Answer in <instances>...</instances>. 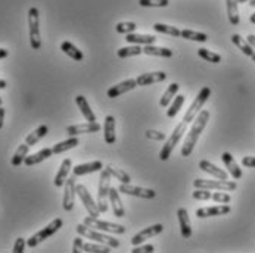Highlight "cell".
Returning a JSON list of instances; mask_svg holds the SVG:
<instances>
[{"instance_id": "6da1fadb", "label": "cell", "mask_w": 255, "mask_h": 253, "mask_svg": "<svg viewBox=\"0 0 255 253\" xmlns=\"http://www.w3.org/2000/svg\"><path fill=\"white\" fill-rule=\"evenodd\" d=\"M208 121H210V112H208V110H201V112L198 113V116L193 119V124H192V127H190V130H189V133H187V136H186L184 143H183L182 156H184V158L190 156V153L193 152V149H195V145H196L199 136H201L202 131L205 130Z\"/></svg>"}, {"instance_id": "7a4b0ae2", "label": "cell", "mask_w": 255, "mask_h": 253, "mask_svg": "<svg viewBox=\"0 0 255 253\" xmlns=\"http://www.w3.org/2000/svg\"><path fill=\"white\" fill-rule=\"evenodd\" d=\"M77 233H78L81 237H84V239H90V240H93V242H98V243H102V245H108L112 249H117V248L120 246V242H118L117 239H114L112 236L105 234L104 231H99V230L96 231L95 228L86 225L84 222L77 225Z\"/></svg>"}, {"instance_id": "3957f363", "label": "cell", "mask_w": 255, "mask_h": 253, "mask_svg": "<svg viewBox=\"0 0 255 253\" xmlns=\"http://www.w3.org/2000/svg\"><path fill=\"white\" fill-rule=\"evenodd\" d=\"M64 225V221L61 218L53 219L50 224H47L43 230L37 231L36 234H33L28 240H27V246L28 248H36L41 242H44L46 239H49L50 236H53L58 230H61V227Z\"/></svg>"}, {"instance_id": "277c9868", "label": "cell", "mask_w": 255, "mask_h": 253, "mask_svg": "<svg viewBox=\"0 0 255 253\" xmlns=\"http://www.w3.org/2000/svg\"><path fill=\"white\" fill-rule=\"evenodd\" d=\"M186 122H180V124H177L176 125V128H174V131L171 133V136L167 139V142H165V145L162 146V149H161V152H159V159L161 161H168V158L171 156V153H173V150H174V147L176 145L180 142V139L183 137V134L186 133Z\"/></svg>"}, {"instance_id": "5b68a950", "label": "cell", "mask_w": 255, "mask_h": 253, "mask_svg": "<svg viewBox=\"0 0 255 253\" xmlns=\"http://www.w3.org/2000/svg\"><path fill=\"white\" fill-rule=\"evenodd\" d=\"M210 96H211V88H210V87H204V88L198 93V96L195 97V100L192 102V105L189 106L187 112L184 113L183 122H186V124L193 122V119L198 116V113L201 112V109L205 105V102L208 100Z\"/></svg>"}, {"instance_id": "8992f818", "label": "cell", "mask_w": 255, "mask_h": 253, "mask_svg": "<svg viewBox=\"0 0 255 253\" xmlns=\"http://www.w3.org/2000/svg\"><path fill=\"white\" fill-rule=\"evenodd\" d=\"M111 175L107 169L101 171V182H99V188H98V206L101 214L108 211V197H110V190H111Z\"/></svg>"}, {"instance_id": "52a82bcc", "label": "cell", "mask_w": 255, "mask_h": 253, "mask_svg": "<svg viewBox=\"0 0 255 253\" xmlns=\"http://www.w3.org/2000/svg\"><path fill=\"white\" fill-rule=\"evenodd\" d=\"M28 30H30V44L34 50L41 47L40 37V15L37 7H30L28 10Z\"/></svg>"}, {"instance_id": "ba28073f", "label": "cell", "mask_w": 255, "mask_h": 253, "mask_svg": "<svg viewBox=\"0 0 255 253\" xmlns=\"http://www.w3.org/2000/svg\"><path fill=\"white\" fill-rule=\"evenodd\" d=\"M84 224L92 227V228H95V230L104 231V233H111V234H124L126 233V227L124 225L108 222V221H102V219H99V218L96 217L84 218Z\"/></svg>"}, {"instance_id": "9c48e42d", "label": "cell", "mask_w": 255, "mask_h": 253, "mask_svg": "<svg viewBox=\"0 0 255 253\" xmlns=\"http://www.w3.org/2000/svg\"><path fill=\"white\" fill-rule=\"evenodd\" d=\"M195 188H208V190H221V191H235L238 184L235 181L229 180H202L196 178L193 181Z\"/></svg>"}, {"instance_id": "30bf717a", "label": "cell", "mask_w": 255, "mask_h": 253, "mask_svg": "<svg viewBox=\"0 0 255 253\" xmlns=\"http://www.w3.org/2000/svg\"><path fill=\"white\" fill-rule=\"evenodd\" d=\"M75 190H77L78 197L81 199V203H83V205H84V208L87 209L89 215H90V217H96V218L99 217V215H101V211H99L98 202H95V200H93V197H92V194L89 193V190H87L83 184H77Z\"/></svg>"}, {"instance_id": "8fae6325", "label": "cell", "mask_w": 255, "mask_h": 253, "mask_svg": "<svg viewBox=\"0 0 255 253\" xmlns=\"http://www.w3.org/2000/svg\"><path fill=\"white\" fill-rule=\"evenodd\" d=\"M118 191L123 194H127V196H136V197H142V199H153L156 196V193L153 190L131 185L130 182H121L118 187Z\"/></svg>"}, {"instance_id": "7c38bea8", "label": "cell", "mask_w": 255, "mask_h": 253, "mask_svg": "<svg viewBox=\"0 0 255 253\" xmlns=\"http://www.w3.org/2000/svg\"><path fill=\"white\" fill-rule=\"evenodd\" d=\"M164 231V225L162 224H155V225H150V227H146L145 230L139 231L136 236H133L131 239V245L133 246H139L140 243L146 242L147 239L153 237V236H158Z\"/></svg>"}, {"instance_id": "4fadbf2b", "label": "cell", "mask_w": 255, "mask_h": 253, "mask_svg": "<svg viewBox=\"0 0 255 253\" xmlns=\"http://www.w3.org/2000/svg\"><path fill=\"white\" fill-rule=\"evenodd\" d=\"M101 124L98 122H84V124H77V125H70L67 127V134L70 137L80 136V134H90V133H98L101 131Z\"/></svg>"}, {"instance_id": "5bb4252c", "label": "cell", "mask_w": 255, "mask_h": 253, "mask_svg": "<svg viewBox=\"0 0 255 253\" xmlns=\"http://www.w3.org/2000/svg\"><path fill=\"white\" fill-rule=\"evenodd\" d=\"M77 184H75V175L70 177L68 180L65 181V190H64V202H62V206L67 212L73 211L74 208V200H75V194H77V190H75Z\"/></svg>"}, {"instance_id": "9a60e30c", "label": "cell", "mask_w": 255, "mask_h": 253, "mask_svg": "<svg viewBox=\"0 0 255 253\" xmlns=\"http://www.w3.org/2000/svg\"><path fill=\"white\" fill-rule=\"evenodd\" d=\"M104 169V164L101 161H93V162H87V164H80L73 167V174L75 177H81V175H87V174H93V172H99Z\"/></svg>"}, {"instance_id": "2e32d148", "label": "cell", "mask_w": 255, "mask_h": 253, "mask_svg": "<svg viewBox=\"0 0 255 253\" xmlns=\"http://www.w3.org/2000/svg\"><path fill=\"white\" fill-rule=\"evenodd\" d=\"M230 206L227 203H223L219 206H210V208H199L196 209V217L198 218H210L220 217V215H227L230 214Z\"/></svg>"}, {"instance_id": "e0dca14e", "label": "cell", "mask_w": 255, "mask_h": 253, "mask_svg": "<svg viewBox=\"0 0 255 253\" xmlns=\"http://www.w3.org/2000/svg\"><path fill=\"white\" fill-rule=\"evenodd\" d=\"M134 87H137V81L130 78V80H126V81H123V83H120V84L111 87L107 94H108L110 99H115V97H120L121 94H124V93L133 90Z\"/></svg>"}, {"instance_id": "ac0fdd59", "label": "cell", "mask_w": 255, "mask_h": 253, "mask_svg": "<svg viewBox=\"0 0 255 253\" xmlns=\"http://www.w3.org/2000/svg\"><path fill=\"white\" fill-rule=\"evenodd\" d=\"M70 171H73V162H71L70 158H67V159L62 161V164H61V167H59V169H58V172H56V175H55L53 184H55L56 187L65 185V181L68 180Z\"/></svg>"}, {"instance_id": "d6986e66", "label": "cell", "mask_w": 255, "mask_h": 253, "mask_svg": "<svg viewBox=\"0 0 255 253\" xmlns=\"http://www.w3.org/2000/svg\"><path fill=\"white\" fill-rule=\"evenodd\" d=\"M221 161H223V164L226 165L227 171L230 172V175H232L235 180L242 178V169L239 168V165L236 164L235 158H233L229 152H224V153L221 155Z\"/></svg>"}, {"instance_id": "ffe728a7", "label": "cell", "mask_w": 255, "mask_h": 253, "mask_svg": "<svg viewBox=\"0 0 255 253\" xmlns=\"http://www.w3.org/2000/svg\"><path fill=\"white\" fill-rule=\"evenodd\" d=\"M165 80H167V74L162 73V71L142 74V75H139V77L136 78L137 85H150V84L161 83V81H165Z\"/></svg>"}, {"instance_id": "44dd1931", "label": "cell", "mask_w": 255, "mask_h": 253, "mask_svg": "<svg viewBox=\"0 0 255 253\" xmlns=\"http://www.w3.org/2000/svg\"><path fill=\"white\" fill-rule=\"evenodd\" d=\"M52 155H53V150L49 149V147H46V149H41V150H38V152L33 153V155H27L24 164H25L27 167H33V165H37V164H40V162L49 159Z\"/></svg>"}, {"instance_id": "7402d4cb", "label": "cell", "mask_w": 255, "mask_h": 253, "mask_svg": "<svg viewBox=\"0 0 255 253\" xmlns=\"http://www.w3.org/2000/svg\"><path fill=\"white\" fill-rule=\"evenodd\" d=\"M199 168H201L202 171H205V172L211 174L213 177L219 178V180H229L227 172H226L224 169L219 168L217 165L211 164L210 161H201V162H199Z\"/></svg>"}, {"instance_id": "603a6c76", "label": "cell", "mask_w": 255, "mask_h": 253, "mask_svg": "<svg viewBox=\"0 0 255 253\" xmlns=\"http://www.w3.org/2000/svg\"><path fill=\"white\" fill-rule=\"evenodd\" d=\"M177 218H179V224H180V233L184 239H190L192 237V225H190V219L189 214L184 208H180L177 211Z\"/></svg>"}, {"instance_id": "cb8c5ba5", "label": "cell", "mask_w": 255, "mask_h": 253, "mask_svg": "<svg viewBox=\"0 0 255 253\" xmlns=\"http://www.w3.org/2000/svg\"><path fill=\"white\" fill-rule=\"evenodd\" d=\"M110 200L111 205H112V211H114V215L117 218H123L126 215V211H124V206L121 203V199H120V191L114 187H111L110 190Z\"/></svg>"}, {"instance_id": "d4e9b609", "label": "cell", "mask_w": 255, "mask_h": 253, "mask_svg": "<svg viewBox=\"0 0 255 253\" xmlns=\"http://www.w3.org/2000/svg\"><path fill=\"white\" fill-rule=\"evenodd\" d=\"M75 103H77L78 109L81 110V113H83V116L86 118V121H89V122H96V115H95L93 110L90 109V105H89V102L86 100L84 96L78 94V96L75 97Z\"/></svg>"}, {"instance_id": "484cf974", "label": "cell", "mask_w": 255, "mask_h": 253, "mask_svg": "<svg viewBox=\"0 0 255 253\" xmlns=\"http://www.w3.org/2000/svg\"><path fill=\"white\" fill-rule=\"evenodd\" d=\"M226 7H227V18L232 25H238L241 18H239V1L238 0H226Z\"/></svg>"}, {"instance_id": "4316f807", "label": "cell", "mask_w": 255, "mask_h": 253, "mask_svg": "<svg viewBox=\"0 0 255 253\" xmlns=\"http://www.w3.org/2000/svg\"><path fill=\"white\" fill-rule=\"evenodd\" d=\"M104 131H105V142H107V145H114L115 140H117V136H115V118L112 115H108L105 118Z\"/></svg>"}, {"instance_id": "83f0119b", "label": "cell", "mask_w": 255, "mask_h": 253, "mask_svg": "<svg viewBox=\"0 0 255 253\" xmlns=\"http://www.w3.org/2000/svg\"><path fill=\"white\" fill-rule=\"evenodd\" d=\"M232 43L244 53V55H247V56H253L255 52H254V47L248 43V40H245L244 37H241L239 34H233L232 36Z\"/></svg>"}, {"instance_id": "f1b7e54d", "label": "cell", "mask_w": 255, "mask_h": 253, "mask_svg": "<svg viewBox=\"0 0 255 253\" xmlns=\"http://www.w3.org/2000/svg\"><path fill=\"white\" fill-rule=\"evenodd\" d=\"M143 53L147 56H159V58H171L173 56V50L167 49V47H158L153 44H146L143 47Z\"/></svg>"}, {"instance_id": "f546056e", "label": "cell", "mask_w": 255, "mask_h": 253, "mask_svg": "<svg viewBox=\"0 0 255 253\" xmlns=\"http://www.w3.org/2000/svg\"><path fill=\"white\" fill-rule=\"evenodd\" d=\"M61 50H62L67 56H70L71 59L77 61V62L83 61V58H84L83 52H81L78 47H75L73 43H70V41H64V43L61 44Z\"/></svg>"}, {"instance_id": "4dcf8cb0", "label": "cell", "mask_w": 255, "mask_h": 253, "mask_svg": "<svg viewBox=\"0 0 255 253\" xmlns=\"http://www.w3.org/2000/svg\"><path fill=\"white\" fill-rule=\"evenodd\" d=\"M179 88H180V85H179L177 83H171V84L168 85V88L164 91V94H162V97H161V100H159V105H161L162 108H167V106L171 103L173 97L177 96Z\"/></svg>"}, {"instance_id": "1f68e13d", "label": "cell", "mask_w": 255, "mask_h": 253, "mask_svg": "<svg viewBox=\"0 0 255 253\" xmlns=\"http://www.w3.org/2000/svg\"><path fill=\"white\" fill-rule=\"evenodd\" d=\"M47 131H49L47 125H40V127H37L33 133H30V134L25 137V143L30 146V147L37 145V143H38V142H40V140L47 134Z\"/></svg>"}, {"instance_id": "d6a6232c", "label": "cell", "mask_w": 255, "mask_h": 253, "mask_svg": "<svg viewBox=\"0 0 255 253\" xmlns=\"http://www.w3.org/2000/svg\"><path fill=\"white\" fill-rule=\"evenodd\" d=\"M78 145H80V140L77 139V136H74V137H70L68 140H64V142L56 143V145L52 147V150H53L55 155H59V153H64V152H67L70 149L77 147Z\"/></svg>"}, {"instance_id": "836d02e7", "label": "cell", "mask_w": 255, "mask_h": 253, "mask_svg": "<svg viewBox=\"0 0 255 253\" xmlns=\"http://www.w3.org/2000/svg\"><path fill=\"white\" fill-rule=\"evenodd\" d=\"M127 43H131V44H153L156 41V37L149 36V34H134V33H130L126 37Z\"/></svg>"}, {"instance_id": "e575fe53", "label": "cell", "mask_w": 255, "mask_h": 253, "mask_svg": "<svg viewBox=\"0 0 255 253\" xmlns=\"http://www.w3.org/2000/svg\"><path fill=\"white\" fill-rule=\"evenodd\" d=\"M28 150H30V146L27 145V143L19 145V147L16 149V152H15L13 156H12V161H10L12 167L16 168V167L22 165V162L25 161V158H27V155H28Z\"/></svg>"}, {"instance_id": "d590c367", "label": "cell", "mask_w": 255, "mask_h": 253, "mask_svg": "<svg viewBox=\"0 0 255 253\" xmlns=\"http://www.w3.org/2000/svg\"><path fill=\"white\" fill-rule=\"evenodd\" d=\"M143 53V49L140 47V44H133V46H127V47H121L117 50L118 58L126 59V58H131V56H137Z\"/></svg>"}, {"instance_id": "8d00e7d4", "label": "cell", "mask_w": 255, "mask_h": 253, "mask_svg": "<svg viewBox=\"0 0 255 253\" xmlns=\"http://www.w3.org/2000/svg\"><path fill=\"white\" fill-rule=\"evenodd\" d=\"M153 30H155L156 33H161V34H168V36H171V37L182 36V31H180L177 27L167 25V24H161V22H156V24H153Z\"/></svg>"}, {"instance_id": "74e56055", "label": "cell", "mask_w": 255, "mask_h": 253, "mask_svg": "<svg viewBox=\"0 0 255 253\" xmlns=\"http://www.w3.org/2000/svg\"><path fill=\"white\" fill-rule=\"evenodd\" d=\"M105 169L110 172L114 178H117V180L120 181V182H130V181H131L130 175H128L126 171H123L121 168H117V167H114V165H107Z\"/></svg>"}, {"instance_id": "f35d334b", "label": "cell", "mask_w": 255, "mask_h": 253, "mask_svg": "<svg viewBox=\"0 0 255 253\" xmlns=\"http://www.w3.org/2000/svg\"><path fill=\"white\" fill-rule=\"evenodd\" d=\"M83 251L89 253H110L112 248H110L108 245H102L96 242V243H84Z\"/></svg>"}, {"instance_id": "ab89813d", "label": "cell", "mask_w": 255, "mask_h": 253, "mask_svg": "<svg viewBox=\"0 0 255 253\" xmlns=\"http://www.w3.org/2000/svg\"><path fill=\"white\" fill-rule=\"evenodd\" d=\"M186 40H192V41H199V43H205L208 40V36L199 31H193V30H182V36Z\"/></svg>"}, {"instance_id": "60d3db41", "label": "cell", "mask_w": 255, "mask_h": 253, "mask_svg": "<svg viewBox=\"0 0 255 253\" xmlns=\"http://www.w3.org/2000/svg\"><path fill=\"white\" fill-rule=\"evenodd\" d=\"M198 55H199V58H202L204 61L211 62V64H220L221 62V56L219 53H214V52H211L208 49H199Z\"/></svg>"}, {"instance_id": "b9f144b4", "label": "cell", "mask_w": 255, "mask_h": 253, "mask_svg": "<svg viewBox=\"0 0 255 253\" xmlns=\"http://www.w3.org/2000/svg\"><path fill=\"white\" fill-rule=\"evenodd\" d=\"M183 103H184V96H183V94H177L176 99H174V102L171 103L170 109L167 110V116H168V118H174V116L179 113V110H180V108L183 106Z\"/></svg>"}, {"instance_id": "7bdbcfd3", "label": "cell", "mask_w": 255, "mask_h": 253, "mask_svg": "<svg viewBox=\"0 0 255 253\" xmlns=\"http://www.w3.org/2000/svg\"><path fill=\"white\" fill-rule=\"evenodd\" d=\"M136 28H137V25H136L134 22H118V24L115 25L117 33H118V34H126V36L130 34V33H134Z\"/></svg>"}, {"instance_id": "ee69618b", "label": "cell", "mask_w": 255, "mask_h": 253, "mask_svg": "<svg viewBox=\"0 0 255 253\" xmlns=\"http://www.w3.org/2000/svg\"><path fill=\"white\" fill-rule=\"evenodd\" d=\"M139 4L143 7H167L170 0H139Z\"/></svg>"}, {"instance_id": "f6af8a7d", "label": "cell", "mask_w": 255, "mask_h": 253, "mask_svg": "<svg viewBox=\"0 0 255 253\" xmlns=\"http://www.w3.org/2000/svg\"><path fill=\"white\" fill-rule=\"evenodd\" d=\"M211 196H213V193L208 188H196L192 193V197L196 199V200H210Z\"/></svg>"}, {"instance_id": "bcb514c9", "label": "cell", "mask_w": 255, "mask_h": 253, "mask_svg": "<svg viewBox=\"0 0 255 253\" xmlns=\"http://www.w3.org/2000/svg\"><path fill=\"white\" fill-rule=\"evenodd\" d=\"M211 199H213L216 203H229V202L232 200L230 194H227V193H224V191H221V190L216 191V193H213Z\"/></svg>"}, {"instance_id": "7dc6e473", "label": "cell", "mask_w": 255, "mask_h": 253, "mask_svg": "<svg viewBox=\"0 0 255 253\" xmlns=\"http://www.w3.org/2000/svg\"><path fill=\"white\" fill-rule=\"evenodd\" d=\"M146 137H147L149 140H156V142L165 140V134L161 133V131H156V130H147V131H146Z\"/></svg>"}, {"instance_id": "c3c4849f", "label": "cell", "mask_w": 255, "mask_h": 253, "mask_svg": "<svg viewBox=\"0 0 255 253\" xmlns=\"http://www.w3.org/2000/svg\"><path fill=\"white\" fill-rule=\"evenodd\" d=\"M25 245H27V242H25V239H22V237H18L16 240H15V245H13V253H22L24 252V249H25Z\"/></svg>"}, {"instance_id": "681fc988", "label": "cell", "mask_w": 255, "mask_h": 253, "mask_svg": "<svg viewBox=\"0 0 255 253\" xmlns=\"http://www.w3.org/2000/svg\"><path fill=\"white\" fill-rule=\"evenodd\" d=\"M155 251V248L152 245H145V246H134V249L131 251L133 253H152Z\"/></svg>"}, {"instance_id": "f907efd6", "label": "cell", "mask_w": 255, "mask_h": 253, "mask_svg": "<svg viewBox=\"0 0 255 253\" xmlns=\"http://www.w3.org/2000/svg\"><path fill=\"white\" fill-rule=\"evenodd\" d=\"M83 248H84V243H83V237L80 236V237H77V239H74V243H73V253H78L83 251Z\"/></svg>"}, {"instance_id": "816d5d0a", "label": "cell", "mask_w": 255, "mask_h": 253, "mask_svg": "<svg viewBox=\"0 0 255 253\" xmlns=\"http://www.w3.org/2000/svg\"><path fill=\"white\" fill-rule=\"evenodd\" d=\"M242 165L247 168H255V156H245L242 159Z\"/></svg>"}, {"instance_id": "f5cc1de1", "label": "cell", "mask_w": 255, "mask_h": 253, "mask_svg": "<svg viewBox=\"0 0 255 253\" xmlns=\"http://www.w3.org/2000/svg\"><path fill=\"white\" fill-rule=\"evenodd\" d=\"M3 119H4V108L0 106V130L3 128Z\"/></svg>"}, {"instance_id": "db71d44e", "label": "cell", "mask_w": 255, "mask_h": 253, "mask_svg": "<svg viewBox=\"0 0 255 253\" xmlns=\"http://www.w3.org/2000/svg\"><path fill=\"white\" fill-rule=\"evenodd\" d=\"M7 56H9V50L0 49V59H4V58H7Z\"/></svg>"}, {"instance_id": "11a10c76", "label": "cell", "mask_w": 255, "mask_h": 253, "mask_svg": "<svg viewBox=\"0 0 255 253\" xmlns=\"http://www.w3.org/2000/svg\"><path fill=\"white\" fill-rule=\"evenodd\" d=\"M247 40H248V43H250V44H251V46H253V47L255 49V36L254 34H250V36L247 37Z\"/></svg>"}, {"instance_id": "9f6ffc18", "label": "cell", "mask_w": 255, "mask_h": 253, "mask_svg": "<svg viewBox=\"0 0 255 253\" xmlns=\"http://www.w3.org/2000/svg\"><path fill=\"white\" fill-rule=\"evenodd\" d=\"M7 87V83L4 80H0V90H4Z\"/></svg>"}, {"instance_id": "6f0895ef", "label": "cell", "mask_w": 255, "mask_h": 253, "mask_svg": "<svg viewBox=\"0 0 255 253\" xmlns=\"http://www.w3.org/2000/svg\"><path fill=\"white\" fill-rule=\"evenodd\" d=\"M250 21H251V24H255V12L250 16Z\"/></svg>"}, {"instance_id": "680465c9", "label": "cell", "mask_w": 255, "mask_h": 253, "mask_svg": "<svg viewBox=\"0 0 255 253\" xmlns=\"http://www.w3.org/2000/svg\"><path fill=\"white\" fill-rule=\"evenodd\" d=\"M250 4H251L253 7H255V0H250Z\"/></svg>"}, {"instance_id": "91938a15", "label": "cell", "mask_w": 255, "mask_h": 253, "mask_svg": "<svg viewBox=\"0 0 255 253\" xmlns=\"http://www.w3.org/2000/svg\"><path fill=\"white\" fill-rule=\"evenodd\" d=\"M239 3H247V1H250V0H238Z\"/></svg>"}, {"instance_id": "94428289", "label": "cell", "mask_w": 255, "mask_h": 253, "mask_svg": "<svg viewBox=\"0 0 255 253\" xmlns=\"http://www.w3.org/2000/svg\"><path fill=\"white\" fill-rule=\"evenodd\" d=\"M251 58H253V61H254V62H255V53H254V55H253V56H251Z\"/></svg>"}, {"instance_id": "6125c7cd", "label": "cell", "mask_w": 255, "mask_h": 253, "mask_svg": "<svg viewBox=\"0 0 255 253\" xmlns=\"http://www.w3.org/2000/svg\"><path fill=\"white\" fill-rule=\"evenodd\" d=\"M1 103H3V99L0 97V106H1Z\"/></svg>"}]
</instances>
